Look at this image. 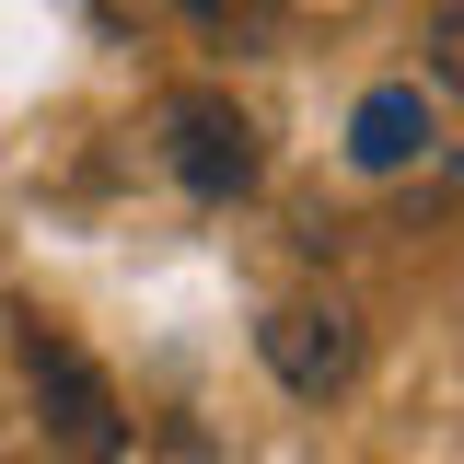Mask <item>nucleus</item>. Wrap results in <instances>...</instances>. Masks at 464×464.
<instances>
[{
	"label": "nucleus",
	"mask_w": 464,
	"mask_h": 464,
	"mask_svg": "<svg viewBox=\"0 0 464 464\" xmlns=\"http://www.w3.org/2000/svg\"><path fill=\"white\" fill-rule=\"evenodd\" d=\"M24 395H35V418H47V441L70 464H116V453H128V406H116V383L93 372L82 337H58L47 314H24Z\"/></svg>",
	"instance_id": "f257e3e1"
},
{
	"label": "nucleus",
	"mask_w": 464,
	"mask_h": 464,
	"mask_svg": "<svg viewBox=\"0 0 464 464\" xmlns=\"http://www.w3.org/2000/svg\"><path fill=\"white\" fill-rule=\"evenodd\" d=\"M256 360H267L302 406H325V395L360 383V314H348V302H279V314L256 325Z\"/></svg>",
	"instance_id": "7ed1b4c3"
},
{
	"label": "nucleus",
	"mask_w": 464,
	"mask_h": 464,
	"mask_svg": "<svg viewBox=\"0 0 464 464\" xmlns=\"http://www.w3.org/2000/svg\"><path fill=\"white\" fill-rule=\"evenodd\" d=\"M163 163H174V186H186V198L232 209V198H256L267 151H256V116L232 105V93L186 82V93H163Z\"/></svg>",
	"instance_id": "f03ea898"
},
{
	"label": "nucleus",
	"mask_w": 464,
	"mask_h": 464,
	"mask_svg": "<svg viewBox=\"0 0 464 464\" xmlns=\"http://www.w3.org/2000/svg\"><path fill=\"white\" fill-rule=\"evenodd\" d=\"M418 151H430V93L418 82H372L360 116H348V163L360 174H406Z\"/></svg>",
	"instance_id": "20e7f679"
},
{
	"label": "nucleus",
	"mask_w": 464,
	"mask_h": 464,
	"mask_svg": "<svg viewBox=\"0 0 464 464\" xmlns=\"http://www.w3.org/2000/svg\"><path fill=\"white\" fill-rule=\"evenodd\" d=\"M198 12V35H221V47H267L279 35V0H186Z\"/></svg>",
	"instance_id": "39448f33"
},
{
	"label": "nucleus",
	"mask_w": 464,
	"mask_h": 464,
	"mask_svg": "<svg viewBox=\"0 0 464 464\" xmlns=\"http://www.w3.org/2000/svg\"><path fill=\"white\" fill-rule=\"evenodd\" d=\"M430 82H441V93H464V0H441V12H430Z\"/></svg>",
	"instance_id": "423d86ee"
}]
</instances>
